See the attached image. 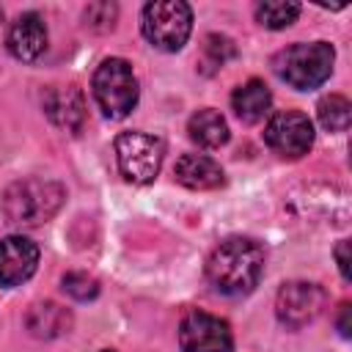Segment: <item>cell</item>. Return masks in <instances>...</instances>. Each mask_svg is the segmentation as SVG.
Masks as SVG:
<instances>
[{"mask_svg": "<svg viewBox=\"0 0 352 352\" xmlns=\"http://www.w3.org/2000/svg\"><path fill=\"white\" fill-rule=\"evenodd\" d=\"M264 272V248L250 236L223 239L206 258V280L228 297L256 289Z\"/></svg>", "mask_w": 352, "mask_h": 352, "instance_id": "obj_1", "label": "cell"}, {"mask_svg": "<svg viewBox=\"0 0 352 352\" xmlns=\"http://www.w3.org/2000/svg\"><path fill=\"white\" fill-rule=\"evenodd\" d=\"M63 198H66V190L58 182L22 179L3 192V212L8 223L22 228H36L58 214V209L63 206Z\"/></svg>", "mask_w": 352, "mask_h": 352, "instance_id": "obj_2", "label": "cell"}, {"mask_svg": "<svg viewBox=\"0 0 352 352\" xmlns=\"http://www.w3.org/2000/svg\"><path fill=\"white\" fill-rule=\"evenodd\" d=\"M333 60H336L333 44L308 41V44H292L280 50L272 60V69L286 85L297 91H311V88H319L330 77Z\"/></svg>", "mask_w": 352, "mask_h": 352, "instance_id": "obj_3", "label": "cell"}, {"mask_svg": "<svg viewBox=\"0 0 352 352\" xmlns=\"http://www.w3.org/2000/svg\"><path fill=\"white\" fill-rule=\"evenodd\" d=\"M94 99L107 118H126L140 96L138 77L124 58H104L94 72Z\"/></svg>", "mask_w": 352, "mask_h": 352, "instance_id": "obj_4", "label": "cell"}, {"mask_svg": "<svg viewBox=\"0 0 352 352\" xmlns=\"http://www.w3.org/2000/svg\"><path fill=\"white\" fill-rule=\"evenodd\" d=\"M143 36L151 47L162 52H176L187 44L192 30V11L182 0H157L143 6L140 16Z\"/></svg>", "mask_w": 352, "mask_h": 352, "instance_id": "obj_5", "label": "cell"}, {"mask_svg": "<svg viewBox=\"0 0 352 352\" xmlns=\"http://www.w3.org/2000/svg\"><path fill=\"white\" fill-rule=\"evenodd\" d=\"M162 154H165V146L154 135L129 129V132H121L116 138L118 168H121L124 179H129L132 184L154 182L160 168H162Z\"/></svg>", "mask_w": 352, "mask_h": 352, "instance_id": "obj_6", "label": "cell"}, {"mask_svg": "<svg viewBox=\"0 0 352 352\" xmlns=\"http://www.w3.org/2000/svg\"><path fill=\"white\" fill-rule=\"evenodd\" d=\"M179 346L182 352H231L234 336L226 319L192 308L179 322Z\"/></svg>", "mask_w": 352, "mask_h": 352, "instance_id": "obj_7", "label": "cell"}, {"mask_svg": "<svg viewBox=\"0 0 352 352\" xmlns=\"http://www.w3.org/2000/svg\"><path fill=\"white\" fill-rule=\"evenodd\" d=\"M264 143L286 160H300L314 146V124L300 110H280L264 126Z\"/></svg>", "mask_w": 352, "mask_h": 352, "instance_id": "obj_8", "label": "cell"}, {"mask_svg": "<svg viewBox=\"0 0 352 352\" xmlns=\"http://www.w3.org/2000/svg\"><path fill=\"white\" fill-rule=\"evenodd\" d=\"M324 308V289L308 280H289L278 289L275 297V314L280 324L297 330L314 322Z\"/></svg>", "mask_w": 352, "mask_h": 352, "instance_id": "obj_9", "label": "cell"}, {"mask_svg": "<svg viewBox=\"0 0 352 352\" xmlns=\"http://www.w3.org/2000/svg\"><path fill=\"white\" fill-rule=\"evenodd\" d=\"M38 267V245L28 236L0 239V286H22Z\"/></svg>", "mask_w": 352, "mask_h": 352, "instance_id": "obj_10", "label": "cell"}, {"mask_svg": "<svg viewBox=\"0 0 352 352\" xmlns=\"http://www.w3.org/2000/svg\"><path fill=\"white\" fill-rule=\"evenodd\" d=\"M44 113L58 129L80 135L85 126V96L77 85H52L44 94Z\"/></svg>", "mask_w": 352, "mask_h": 352, "instance_id": "obj_11", "label": "cell"}, {"mask_svg": "<svg viewBox=\"0 0 352 352\" xmlns=\"http://www.w3.org/2000/svg\"><path fill=\"white\" fill-rule=\"evenodd\" d=\"M6 47L16 60H25V63L41 58V52L47 50V25H44L41 14H36V11L19 14L14 19V25L8 28Z\"/></svg>", "mask_w": 352, "mask_h": 352, "instance_id": "obj_12", "label": "cell"}, {"mask_svg": "<svg viewBox=\"0 0 352 352\" xmlns=\"http://www.w3.org/2000/svg\"><path fill=\"white\" fill-rule=\"evenodd\" d=\"M173 176L179 184H184L190 190H217L226 184L223 168L206 154H182L176 160Z\"/></svg>", "mask_w": 352, "mask_h": 352, "instance_id": "obj_13", "label": "cell"}, {"mask_svg": "<svg viewBox=\"0 0 352 352\" xmlns=\"http://www.w3.org/2000/svg\"><path fill=\"white\" fill-rule=\"evenodd\" d=\"M25 324L30 330L33 338H58L63 333H69L72 327V311L63 308L60 302H52V300H44V302H33L28 316H25Z\"/></svg>", "mask_w": 352, "mask_h": 352, "instance_id": "obj_14", "label": "cell"}, {"mask_svg": "<svg viewBox=\"0 0 352 352\" xmlns=\"http://www.w3.org/2000/svg\"><path fill=\"white\" fill-rule=\"evenodd\" d=\"M270 104H272V94L270 88L261 82V80H248L242 82L234 94H231V107L236 113L239 121L245 124H258L264 121V116L270 113Z\"/></svg>", "mask_w": 352, "mask_h": 352, "instance_id": "obj_15", "label": "cell"}, {"mask_svg": "<svg viewBox=\"0 0 352 352\" xmlns=\"http://www.w3.org/2000/svg\"><path fill=\"white\" fill-rule=\"evenodd\" d=\"M187 132H190V140L198 143L201 148H220L231 138L226 118L212 107H204V110L192 113L190 121H187Z\"/></svg>", "mask_w": 352, "mask_h": 352, "instance_id": "obj_16", "label": "cell"}, {"mask_svg": "<svg viewBox=\"0 0 352 352\" xmlns=\"http://www.w3.org/2000/svg\"><path fill=\"white\" fill-rule=\"evenodd\" d=\"M316 116H319V124H322L327 132H346L349 118H352V104H349L346 96L330 94V96L319 99Z\"/></svg>", "mask_w": 352, "mask_h": 352, "instance_id": "obj_17", "label": "cell"}, {"mask_svg": "<svg viewBox=\"0 0 352 352\" xmlns=\"http://www.w3.org/2000/svg\"><path fill=\"white\" fill-rule=\"evenodd\" d=\"M300 16V3H286V0H264L256 6V19L270 28V30H280L289 28L294 19Z\"/></svg>", "mask_w": 352, "mask_h": 352, "instance_id": "obj_18", "label": "cell"}, {"mask_svg": "<svg viewBox=\"0 0 352 352\" xmlns=\"http://www.w3.org/2000/svg\"><path fill=\"white\" fill-rule=\"evenodd\" d=\"M228 58H234V44H231V38L217 36V33H212V36L204 38V55H201L204 72H217V69H223Z\"/></svg>", "mask_w": 352, "mask_h": 352, "instance_id": "obj_19", "label": "cell"}, {"mask_svg": "<svg viewBox=\"0 0 352 352\" xmlns=\"http://www.w3.org/2000/svg\"><path fill=\"white\" fill-rule=\"evenodd\" d=\"M60 286L77 302H88V300H94L99 294V280L94 275H88V272H66L60 278Z\"/></svg>", "mask_w": 352, "mask_h": 352, "instance_id": "obj_20", "label": "cell"}, {"mask_svg": "<svg viewBox=\"0 0 352 352\" xmlns=\"http://www.w3.org/2000/svg\"><path fill=\"white\" fill-rule=\"evenodd\" d=\"M116 16H118V6L116 3H91L85 8V28L104 33L116 28Z\"/></svg>", "mask_w": 352, "mask_h": 352, "instance_id": "obj_21", "label": "cell"}, {"mask_svg": "<svg viewBox=\"0 0 352 352\" xmlns=\"http://www.w3.org/2000/svg\"><path fill=\"white\" fill-rule=\"evenodd\" d=\"M346 250H349V242H346V239H341V242L336 245V261H338V272H341V278H344V280H349V261H346Z\"/></svg>", "mask_w": 352, "mask_h": 352, "instance_id": "obj_22", "label": "cell"}, {"mask_svg": "<svg viewBox=\"0 0 352 352\" xmlns=\"http://www.w3.org/2000/svg\"><path fill=\"white\" fill-rule=\"evenodd\" d=\"M338 333L344 338H349V302L341 305V314H338Z\"/></svg>", "mask_w": 352, "mask_h": 352, "instance_id": "obj_23", "label": "cell"}, {"mask_svg": "<svg viewBox=\"0 0 352 352\" xmlns=\"http://www.w3.org/2000/svg\"><path fill=\"white\" fill-rule=\"evenodd\" d=\"M102 352H113V349H102Z\"/></svg>", "mask_w": 352, "mask_h": 352, "instance_id": "obj_24", "label": "cell"}]
</instances>
